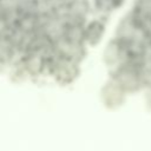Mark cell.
<instances>
[{
    "instance_id": "cell-1",
    "label": "cell",
    "mask_w": 151,
    "mask_h": 151,
    "mask_svg": "<svg viewBox=\"0 0 151 151\" xmlns=\"http://www.w3.org/2000/svg\"><path fill=\"white\" fill-rule=\"evenodd\" d=\"M104 33V25L99 21H91L85 26V41L93 46L99 42Z\"/></svg>"
}]
</instances>
